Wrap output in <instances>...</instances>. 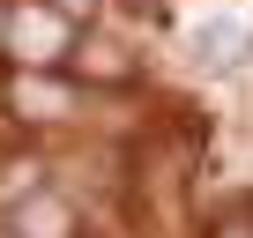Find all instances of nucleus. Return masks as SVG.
Listing matches in <instances>:
<instances>
[{
  "label": "nucleus",
  "instance_id": "nucleus-1",
  "mask_svg": "<svg viewBox=\"0 0 253 238\" xmlns=\"http://www.w3.org/2000/svg\"><path fill=\"white\" fill-rule=\"evenodd\" d=\"M0 45H15V60L30 75H45L60 52H67V23L52 8H38V0H23V8H8V30H0Z\"/></svg>",
  "mask_w": 253,
  "mask_h": 238
},
{
  "label": "nucleus",
  "instance_id": "nucleus-2",
  "mask_svg": "<svg viewBox=\"0 0 253 238\" xmlns=\"http://www.w3.org/2000/svg\"><path fill=\"white\" fill-rule=\"evenodd\" d=\"M246 52H253V30H246L238 15H209V23H194V38H186V60H194L201 75H238Z\"/></svg>",
  "mask_w": 253,
  "mask_h": 238
},
{
  "label": "nucleus",
  "instance_id": "nucleus-3",
  "mask_svg": "<svg viewBox=\"0 0 253 238\" xmlns=\"http://www.w3.org/2000/svg\"><path fill=\"white\" fill-rule=\"evenodd\" d=\"M8 112L15 119H30V127H60V119L75 112V82H60V75H15L8 82Z\"/></svg>",
  "mask_w": 253,
  "mask_h": 238
},
{
  "label": "nucleus",
  "instance_id": "nucleus-4",
  "mask_svg": "<svg viewBox=\"0 0 253 238\" xmlns=\"http://www.w3.org/2000/svg\"><path fill=\"white\" fill-rule=\"evenodd\" d=\"M15 238H75V208H67V194H23L15 201Z\"/></svg>",
  "mask_w": 253,
  "mask_h": 238
},
{
  "label": "nucleus",
  "instance_id": "nucleus-5",
  "mask_svg": "<svg viewBox=\"0 0 253 238\" xmlns=\"http://www.w3.org/2000/svg\"><path fill=\"white\" fill-rule=\"evenodd\" d=\"M82 75H89V82H126V75H134V60H126V45L97 38V45H82Z\"/></svg>",
  "mask_w": 253,
  "mask_h": 238
},
{
  "label": "nucleus",
  "instance_id": "nucleus-6",
  "mask_svg": "<svg viewBox=\"0 0 253 238\" xmlns=\"http://www.w3.org/2000/svg\"><path fill=\"white\" fill-rule=\"evenodd\" d=\"M38 8H52L60 23H75V15H97V0H38Z\"/></svg>",
  "mask_w": 253,
  "mask_h": 238
},
{
  "label": "nucleus",
  "instance_id": "nucleus-7",
  "mask_svg": "<svg viewBox=\"0 0 253 238\" xmlns=\"http://www.w3.org/2000/svg\"><path fill=\"white\" fill-rule=\"evenodd\" d=\"M216 238H246V231H238V223H231V231H216Z\"/></svg>",
  "mask_w": 253,
  "mask_h": 238
},
{
  "label": "nucleus",
  "instance_id": "nucleus-8",
  "mask_svg": "<svg viewBox=\"0 0 253 238\" xmlns=\"http://www.w3.org/2000/svg\"><path fill=\"white\" fill-rule=\"evenodd\" d=\"M0 30H8V8H0Z\"/></svg>",
  "mask_w": 253,
  "mask_h": 238
}]
</instances>
